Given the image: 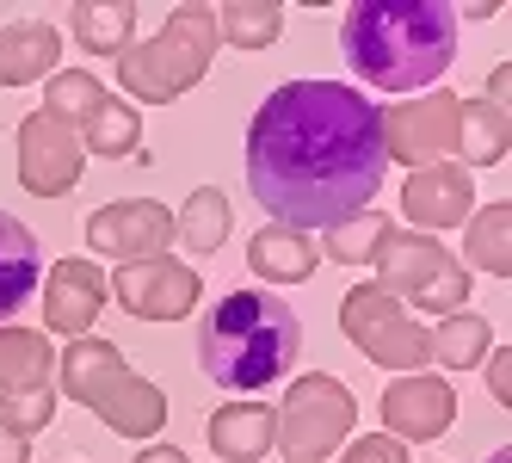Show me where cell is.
<instances>
[{"label": "cell", "instance_id": "1", "mask_svg": "<svg viewBox=\"0 0 512 463\" xmlns=\"http://www.w3.org/2000/svg\"><path fill=\"white\" fill-rule=\"evenodd\" d=\"M389 173L377 99L352 81H284L247 124V186L284 229H340Z\"/></svg>", "mask_w": 512, "mask_h": 463}, {"label": "cell", "instance_id": "2", "mask_svg": "<svg viewBox=\"0 0 512 463\" xmlns=\"http://www.w3.org/2000/svg\"><path fill=\"white\" fill-rule=\"evenodd\" d=\"M340 50L364 87L395 99L432 93L457 62V7L445 0H358L340 19Z\"/></svg>", "mask_w": 512, "mask_h": 463}, {"label": "cell", "instance_id": "3", "mask_svg": "<svg viewBox=\"0 0 512 463\" xmlns=\"http://www.w3.org/2000/svg\"><path fill=\"white\" fill-rule=\"evenodd\" d=\"M303 359V322L278 291H229L198 322V365L210 383L235 396H260L266 383H284Z\"/></svg>", "mask_w": 512, "mask_h": 463}, {"label": "cell", "instance_id": "4", "mask_svg": "<svg viewBox=\"0 0 512 463\" xmlns=\"http://www.w3.org/2000/svg\"><path fill=\"white\" fill-rule=\"evenodd\" d=\"M56 377H62L56 389L68 402H81L87 414H99L124 439H155L167 426V389L149 383V377H136L124 352L112 340H99V334L68 340L62 359H56Z\"/></svg>", "mask_w": 512, "mask_h": 463}, {"label": "cell", "instance_id": "5", "mask_svg": "<svg viewBox=\"0 0 512 463\" xmlns=\"http://www.w3.org/2000/svg\"><path fill=\"white\" fill-rule=\"evenodd\" d=\"M223 38H216V7H173L167 25L155 38L130 44L118 62V87L130 93V105H173L179 93H192L204 75Z\"/></svg>", "mask_w": 512, "mask_h": 463}, {"label": "cell", "instance_id": "6", "mask_svg": "<svg viewBox=\"0 0 512 463\" xmlns=\"http://www.w3.org/2000/svg\"><path fill=\"white\" fill-rule=\"evenodd\" d=\"M272 420H278L272 451H284V463H327L358 433V396L334 371H303L290 377Z\"/></svg>", "mask_w": 512, "mask_h": 463}, {"label": "cell", "instance_id": "7", "mask_svg": "<svg viewBox=\"0 0 512 463\" xmlns=\"http://www.w3.org/2000/svg\"><path fill=\"white\" fill-rule=\"evenodd\" d=\"M377 284L389 297H408L414 309H432V315H457L469 303V266L451 260V247L438 235H420V229H389L383 247H377Z\"/></svg>", "mask_w": 512, "mask_h": 463}, {"label": "cell", "instance_id": "8", "mask_svg": "<svg viewBox=\"0 0 512 463\" xmlns=\"http://www.w3.org/2000/svg\"><path fill=\"white\" fill-rule=\"evenodd\" d=\"M340 334H346L371 365H383V371H395V377H414V371L432 359L426 328L408 315V303L383 291V284H352V291L340 297Z\"/></svg>", "mask_w": 512, "mask_h": 463}, {"label": "cell", "instance_id": "9", "mask_svg": "<svg viewBox=\"0 0 512 463\" xmlns=\"http://www.w3.org/2000/svg\"><path fill=\"white\" fill-rule=\"evenodd\" d=\"M377 124H383V155L389 161H401V167L451 161V149H457V93L432 87V93H414V99L377 105Z\"/></svg>", "mask_w": 512, "mask_h": 463}, {"label": "cell", "instance_id": "10", "mask_svg": "<svg viewBox=\"0 0 512 463\" xmlns=\"http://www.w3.org/2000/svg\"><path fill=\"white\" fill-rule=\"evenodd\" d=\"M81 167H87V149H81V130L68 118L31 112L19 124V186L31 198H68L81 186Z\"/></svg>", "mask_w": 512, "mask_h": 463}, {"label": "cell", "instance_id": "11", "mask_svg": "<svg viewBox=\"0 0 512 463\" xmlns=\"http://www.w3.org/2000/svg\"><path fill=\"white\" fill-rule=\"evenodd\" d=\"M105 284H112L118 309H130L136 322H186V315L198 309V297H204L198 272L186 260H173V254L130 260V266H118Z\"/></svg>", "mask_w": 512, "mask_h": 463}, {"label": "cell", "instance_id": "12", "mask_svg": "<svg viewBox=\"0 0 512 463\" xmlns=\"http://www.w3.org/2000/svg\"><path fill=\"white\" fill-rule=\"evenodd\" d=\"M87 247L105 260H155L173 247V210L161 198H118V204H99L87 217Z\"/></svg>", "mask_w": 512, "mask_h": 463}, {"label": "cell", "instance_id": "13", "mask_svg": "<svg viewBox=\"0 0 512 463\" xmlns=\"http://www.w3.org/2000/svg\"><path fill=\"white\" fill-rule=\"evenodd\" d=\"M383 433L401 445H426V439H445L451 420H457V383L438 377V371H414V377H395L383 389Z\"/></svg>", "mask_w": 512, "mask_h": 463}, {"label": "cell", "instance_id": "14", "mask_svg": "<svg viewBox=\"0 0 512 463\" xmlns=\"http://www.w3.org/2000/svg\"><path fill=\"white\" fill-rule=\"evenodd\" d=\"M105 297H112L105 266H93V260H56L44 272V322H50V334H68V340L93 334Z\"/></svg>", "mask_w": 512, "mask_h": 463}, {"label": "cell", "instance_id": "15", "mask_svg": "<svg viewBox=\"0 0 512 463\" xmlns=\"http://www.w3.org/2000/svg\"><path fill=\"white\" fill-rule=\"evenodd\" d=\"M469 210H475L469 167L432 161V167H414L408 186H401V217L414 229H457V223H469Z\"/></svg>", "mask_w": 512, "mask_h": 463}, {"label": "cell", "instance_id": "16", "mask_svg": "<svg viewBox=\"0 0 512 463\" xmlns=\"http://www.w3.org/2000/svg\"><path fill=\"white\" fill-rule=\"evenodd\" d=\"M44 284V247L13 210H0V328H13V315L38 297Z\"/></svg>", "mask_w": 512, "mask_h": 463}, {"label": "cell", "instance_id": "17", "mask_svg": "<svg viewBox=\"0 0 512 463\" xmlns=\"http://www.w3.org/2000/svg\"><path fill=\"white\" fill-rule=\"evenodd\" d=\"M315 266H321V241L303 235V229L266 223V229H253V241H247V272L266 278V284H309Z\"/></svg>", "mask_w": 512, "mask_h": 463}, {"label": "cell", "instance_id": "18", "mask_svg": "<svg viewBox=\"0 0 512 463\" xmlns=\"http://www.w3.org/2000/svg\"><path fill=\"white\" fill-rule=\"evenodd\" d=\"M272 433H278V420L260 396H247V402H223L210 414V451L223 457V463H260L272 451Z\"/></svg>", "mask_w": 512, "mask_h": 463}, {"label": "cell", "instance_id": "19", "mask_svg": "<svg viewBox=\"0 0 512 463\" xmlns=\"http://www.w3.org/2000/svg\"><path fill=\"white\" fill-rule=\"evenodd\" d=\"M62 68V38L56 25H0V87H31V81H50Z\"/></svg>", "mask_w": 512, "mask_h": 463}, {"label": "cell", "instance_id": "20", "mask_svg": "<svg viewBox=\"0 0 512 463\" xmlns=\"http://www.w3.org/2000/svg\"><path fill=\"white\" fill-rule=\"evenodd\" d=\"M56 383V340L31 328H0V396H25V389Z\"/></svg>", "mask_w": 512, "mask_h": 463}, {"label": "cell", "instance_id": "21", "mask_svg": "<svg viewBox=\"0 0 512 463\" xmlns=\"http://www.w3.org/2000/svg\"><path fill=\"white\" fill-rule=\"evenodd\" d=\"M68 38L87 56H124L136 38V7L130 0H75L68 7Z\"/></svg>", "mask_w": 512, "mask_h": 463}, {"label": "cell", "instance_id": "22", "mask_svg": "<svg viewBox=\"0 0 512 463\" xmlns=\"http://www.w3.org/2000/svg\"><path fill=\"white\" fill-rule=\"evenodd\" d=\"M512 149V118L506 105L488 99H457V167H500Z\"/></svg>", "mask_w": 512, "mask_h": 463}, {"label": "cell", "instance_id": "23", "mask_svg": "<svg viewBox=\"0 0 512 463\" xmlns=\"http://www.w3.org/2000/svg\"><path fill=\"white\" fill-rule=\"evenodd\" d=\"M75 130H81V149L99 155V161H130V155H142V118H136V105L118 99V93H105Z\"/></svg>", "mask_w": 512, "mask_h": 463}, {"label": "cell", "instance_id": "24", "mask_svg": "<svg viewBox=\"0 0 512 463\" xmlns=\"http://www.w3.org/2000/svg\"><path fill=\"white\" fill-rule=\"evenodd\" d=\"M173 241L186 247L192 260H210L216 247L229 241V198L216 192V186H198L186 204L173 210Z\"/></svg>", "mask_w": 512, "mask_h": 463}, {"label": "cell", "instance_id": "25", "mask_svg": "<svg viewBox=\"0 0 512 463\" xmlns=\"http://www.w3.org/2000/svg\"><path fill=\"white\" fill-rule=\"evenodd\" d=\"M463 266L475 272H494L506 278L512 272V204H482V210H469V235H463Z\"/></svg>", "mask_w": 512, "mask_h": 463}, {"label": "cell", "instance_id": "26", "mask_svg": "<svg viewBox=\"0 0 512 463\" xmlns=\"http://www.w3.org/2000/svg\"><path fill=\"white\" fill-rule=\"evenodd\" d=\"M426 340H432V359L445 371H469L494 352V328H488V315H475V309L445 315L438 328H426Z\"/></svg>", "mask_w": 512, "mask_h": 463}, {"label": "cell", "instance_id": "27", "mask_svg": "<svg viewBox=\"0 0 512 463\" xmlns=\"http://www.w3.org/2000/svg\"><path fill=\"white\" fill-rule=\"evenodd\" d=\"M278 31H284L278 0H229V7H216V38L235 50H272Z\"/></svg>", "mask_w": 512, "mask_h": 463}, {"label": "cell", "instance_id": "28", "mask_svg": "<svg viewBox=\"0 0 512 463\" xmlns=\"http://www.w3.org/2000/svg\"><path fill=\"white\" fill-rule=\"evenodd\" d=\"M389 229H395V217H383V210L371 204V210H358L352 223L327 229L321 254H327V260H340V266H364V260H377V247H383V235H389Z\"/></svg>", "mask_w": 512, "mask_h": 463}, {"label": "cell", "instance_id": "29", "mask_svg": "<svg viewBox=\"0 0 512 463\" xmlns=\"http://www.w3.org/2000/svg\"><path fill=\"white\" fill-rule=\"evenodd\" d=\"M105 99V87L87 75V68H56L50 75V87H44V112H56V118H68V124H81L93 105Z\"/></svg>", "mask_w": 512, "mask_h": 463}, {"label": "cell", "instance_id": "30", "mask_svg": "<svg viewBox=\"0 0 512 463\" xmlns=\"http://www.w3.org/2000/svg\"><path fill=\"white\" fill-rule=\"evenodd\" d=\"M0 420H7L13 433H25V439H38L56 420V383L50 389H25V396H0Z\"/></svg>", "mask_w": 512, "mask_h": 463}, {"label": "cell", "instance_id": "31", "mask_svg": "<svg viewBox=\"0 0 512 463\" xmlns=\"http://www.w3.org/2000/svg\"><path fill=\"white\" fill-rule=\"evenodd\" d=\"M340 463H414V457H408V445L389 439V433H364V439L340 445Z\"/></svg>", "mask_w": 512, "mask_h": 463}, {"label": "cell", "instance_id": "32", "mask_svg": "<svg viewBox=\"0 0 512 463\" xmlns=\"http://www.w3.org/2000/svg\"><path fill=\"white\" fill-rule=\"evenodd\" d=\"M488 396L500 402V408H512V352H506V340H500V352H488Z\"/></svg>", "mask_w": 512, "mask_h": 463}, {"label": "cell", "instance_id": "33", "mask_svg": "<svg viewBox=\"0 0 512 463\" xmlns=\"http://www.w3.org/2000/svg\"><path fill=\"white\" fill-rule=\"evenodd\" d=\"M0 463H31V439L13 433L7 420H0Z\"/></svg>", "mask_w": 512, "mask_h": 463}, {"label": "cell", "instance_id": "34", "mask_svg": "<svg viewBox=\"0 0 512 463\" xmlns=\"http://www.w3.org/2000/svg\"><path fill=\"white\" fill-rule=\"evenodd\" d=\"M130 463H192L186 451H179V445H167V439H155V445H142Z\"/></svg>", "mask_w": 512, "mask_h": 463}, {"label": "cell", "instance_id": "35", "mask_svg": "<svg viewBox=\"0 0 512 463\" xmlns=\"http://www.w3.org/2000/svg\"><path fill=\"white\" fill-rule=\"evenodd\" d=\"M488 463H512V451H506V445H500V451H488Z\"/></svg>", "mask_w": 512, "mask_h": 463}]
</instances>
